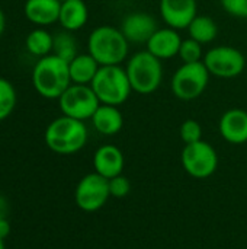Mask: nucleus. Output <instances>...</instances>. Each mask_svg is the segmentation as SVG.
I'll return each instance as SVG.
<instances>
[{"label": "nucleus", "instance_id": "14", "mask_svg": "<svg viewBox=\"0 0 247 249\" xmlns=\"http://www.w3.org/2000/svg\"><path fill=\"white\" fill-rule=\"evenodd\" d=\"M218 131L230 144L247 143V111L242 108L227 109L220 118Z\"/></svg>", "mask_w": 247, "mask_h": 249}, {"label": "nucleus", "instance_id": "20", "mask_svg": "<svg viewBox=\"0 0 247 249\" xmlns=\"http://www.w3.org/2000/svg\"><path fill=\"white\" fill-rule=\"evenodd\" d=\"M189 38L198 41L199 44L205 45L213 42L218 35V26L215 20L207 15H197L191 25L188 26Z\"/></svg>", "mask_w": 247, "mask_h": 249}, {"label": "nucleus", "instance_id": "11", "mask_svg": "<svg viewBox=\"0 0 247 249\" xmlns=\"http://www.w3.org/2000/svg\"><path fill=\"white\" fill-rule=\"evenodd\" d=\"M159 12L166 26L176 31L188 29L198 15L197 0H160Z\"/></svg>", "mask_w": 247, "mask_h": 249}, {"label": "nucleus", "instance_id": "9", "mask_svg": "<svg viewBox=\"0 0 247 249\" xmlns=\"http://www.w3.org/2000/svg\"><path fill=\"white\" fill-rule=\"evenodd\" d=\"M181 162L188 175L197 179H204L217 171L218 155L210 143L199 140L197 143L185 144Z\"/></svg>", "mask_w": 247, "mask_h": 249}, {"label": "nucleus", "instance_id": "24", "mask_svg": "<svg viewBox=\"0 0 247 249\" xmlns=\"http://www.w3.org/2000/svg\"><path fill=\"white\" fill-rule=\"evenodd\" d=\"M178 57L182 60V63H198V61H202V58H204L202 44H199L198 41H195V39L188 36L186 39L182 41Z\"/></svg>", "mask_w": 247, "mask_h": 249}, {"label": "nucleus", "instance_id": "19", "mask_svg": "<svg viewBox=\"0 0 247 249\" xmlns=\"http://www.w3.org/2000/svg\"><path fill=\"white\" fill-rule=\"evenodd\" d=\"M100 64L89 54H77L70 63H68V71L71 83L76 85H90L99 71Z\"/></svg>", "mask_w": 247, "mask_h": 249}, {"label": "nucleus", "instance_id": "26", "mask_svg": "<svg viewBox=\"0 0 247 249\" xmlns=\"http://www.w3.org/2000/svg\"><path fill=\"white\" fill-rule=\"evenodd\" d=\"M109 181V194L111 197H115V198H124L130 194V190H131V184L128 181L127 177H124L122 174L118 175V177H114Z\"/></svg>", "mask_w": 247, "mask_h": 249}, {"label": "nucleus", "instance_id": "31", "mask_svg": "<svg viewBox=\"0 0 247 249\" xmlns=\"http://www.w3.org/2000/svg\"><path fill=\"white\" fill-rule=\"evenodd\" d=\"M0 249H4V244H3V238H0Z\"/></svg>", "mask_w": 247, "mask_h": 249}, {"label": "nucleus", "instance_id": "23", "mask_svg": "<svg viewBox=\"0 0 247 249\" xmlns=\"http://www.w3.org/2000/svg\"><path fill=\"white\" fill-rule=\"evenodd\" d=\"M17 102L15 86L4 77H0V121L10 117Z\"/></svg>", "mask_w": 247, "mask_h": 249}, {"label": "nucleus", "instance_id": "17", "mask_svg": "<svg viewBox=\"0 0 247 249\" xmlns=\"http://www.w3.org/2000/svg\"><path fill=\"white\" fill-rule=\"evenodd\" d=\"M89 19V7L84 0H63L58 23L63 29L76 32L82 29Z\"/></svg>", "mask_w": 247, "mask_h": 249}, {"label": "nucleus", "instance_id": "10", "mask_svg": "<svg viewBox=\"0 0 247 249\" xmlns=\"http://www.w3.org/2000/svg\"><path fill=\"white\" fill-rule=\"evenodd\" d=\"M109 197V181L98 172L87 174L86 177H83L77 184L74 193L77 207L89 213L102 209Z\"/></svg>", "mask_w": 247, "mask_h": 249}, {"label": "nucleus", "instance_id": "28", "mask_svg": "<svg viewBox=\"0 0 247 249\" xmlns=\"http://www.w3.org/2000/svg\"><path fill=\"white\" fill-rule=\"evenodd\" d=\"M9 232H10V225H9L7 219L0 220V238L4 239V238L9 235Z\"/></svg>", "mask_w": 247, "mask_h": 249}, {"label": "nucleus", "instance_id": "12", "mask_svg": "<svg viewBox=\"0 0 247 249\" xmlns=\"http://www.w3.org/2000/svg\"><path fill=\"white\" fill-rule=\"evenodd\" d=\"M119 29L130 44H147L151 35L159 29L157 20L147 12H131L124 16Z\"/></svg>", "mask_w": 247, "mask_h": 249}, {"label": "nucleus", "instance_id": "22", "mask_svg": "<svg viewBox=\"0 0 247 249\" xmlns=\"http://www.w3.org/2000/svg\"><path fill=\"white\" fill-rule=\"evenodd\" d=\"M77 41L70 31H60L54 35L52 42V54L70 63L79 53H77Z\"/></svg>", "mask_w": 247, "mask_h": 249}, {"label": "nucleus", "instance_id": "5", "mask_svg": "<svg viewBox=\"0 0 247 249\" xmlns=\"http://www.w3.org/2000/svg\"><path fill=\"white\" fill-rule=\"evenodd\" d=\"M90 86L99 102L105 105L119 107L125 104L132 93L127 70L121 64L100 66Z\"/></svg>", "mask_w": 247, "mask_h": 249}, {"label": "nucleus", "instance_id": "3", "mask_svg": "<svg viewBox=\"0 0 247 249\" xmlns=\"http://www.w3.org/2000/svg\"><path fill=\"white\" fill-rule=\"evenodd\" d=\"M87 136L84 121L61 115L48 124L44 139L48 149L54 153L73 155L86 146Z\"/></svg>", "mask_w": 247, "mask_h": 249}, {"label": "nucleus", "instance_id": "18", "mask_svg": "<svg viewBox=\"0 0 247 249\" xmlns=\"http://www.w3.org/2000/svg\"><path fill=\"white\" fill-rule=\"evenodd\" d=\"M95 130L103 136H115L124 127V117L118 107L100 104L90 118Z\"/></svg>", "mask_w": 247, "mask_h": 249}, {"label": "nucleus", "instance_id": "25", "mask_svg": "<svg viewBox=\"0 0 247 249\" xmlns=\"http://www.w3.org/2000/svg\"><path fill=\"white\" fill-rule=\"evenodd\" d=\"M179 134L181 139L185 144H191V143H197L199 140H202V127L197 120H185L179 128Z\"/></svg>", "mask_w": 247, "mask_h": 249}, {"label": "nucleus", "instance_id": "13", "mask_svg": "<svg viewBox=\"0 0 247 249\" xmlns=\"http://www.w3.org/2000/svg\"><path fill=\"white\" fill-rule=\"evenodd\" d=\"M183 38L181 36L179 31L173 28H159L151 38L146 44V50L156 55L157 58L163 60H170L179 54V48L182 44Z\"/></svg>", "mask_w": 247, "mask_h": 249}, {"label": "nucleus", "instance_id": "2", "mask_svg": "<svg viewBox=\"0 0 247 249\" xmlns=\"http://www.w3.org/2000/svg\"><path fill=\"white\" fill-rule=\"evenodd\" d=\"M32 85L45 99H58L71 85L68 63L54 54L41 57L32 70Z\"/></svg>", "mask_w": 247, "mask_h": 249}, {"label": "nucleus", "instance_id": "16", "mask_svg": "<svg viewBox=\"0 0 247 249\" xmlns=\"http://www.w3.org/2000/svg\"><path fill=\"white\" fill-rule=\"evenodd\" d=\"M60 7L61 0H26L23 13L31 23L44 28L58 22Z\"/></svg>", "mask_w": 247, "mask_h": 249}, {"label": "nucleus", "instance_id": "8", "mask_svg": "<svg viewBox=\"0 0 247 249\" xmlns=\"http://www.w3.org/2000/svg\"><path fill=\"white\" fill-rule=\"evenodd\" d=\"M100 102L90 85L71 83L67 90L58 98V107L63 115L80 121L90 120Z\"/></svg>", "mask_w": 247, "mask_h": 249}, {"label": "nucleus", "instance_id": "7", "mask_svg": "<svg viewBox=\"0 0 247 249\" xmlns=\"http://www.w3.org/2000/svg\"><path fill=\"white\" fill-rule=\"evenodd\" d=\"M202 63L211 76L220 79H234L246 69L245 54L231 45H217L204 54Z\"/></svg>", "mask_w": 247, "mask_h": 249}, {"label": "nucleus", "instance_id": "21", "mask_svg": "<svg viewBox=\"0 0 247 249\" xmlns=\"http://www.w3.org/2000/svg\"><path fill=\"white\" fill-rule=\"evenodd\" d=\"M52 42H54V35H51L47 29L38 26L26 35L25 47L28 53L41 58L52 54Z\"/></svg>", "mask_w": 247, "mask_h": 249}, {"label": "nucleus", "instance_id": "4", "mask_svg": "<svg viewBox=\"0 0 247 249\" xmlns=\"http://www.w3.org/2000/svg\"><path fill=\"white\" fill-rule=\"evenodd\" d=\"M132 92L140 95L154 93L163 82V63L147 50L132 54L125 66Z\"/></svg>", "mask_w": 247, "mask_h": 249}, {"label": "nucleus", "instance_id": "1", "mask_svg": "<svg viewBox=\"0 0 247 249\" xmlns=\"http://www.w3.org/2000/svg\"><path fill=\"white\" fill-rule=\"evenodd\" d=\"M87 53L100 66H118L128 58L130 42L119 28L100 25L87 38Z\"/></svg>", "mask_w": 247, "mask_h": 249}, {"label": "nucleus", "instance_id": "27", "mask_svg": "<svg viewBox=\"0 0 247 249\" xmlns=\"http://www.w3.org/2000/svg\"><path fill=\"white\" fill-rule=\"evenodd\" d=\"M227 15L239 19H247V0H220Z\"/></svg>", "mask_w": 247, "mask_h": 249}, {"label": "nucleus", "instance_id": "29", "mask_svg": "<svg viewBox=\"0 0 247 249\" xmlns=\"http://www.w3.org/2000/svg\"><path fill=\"white\" fill-rule=\"evenodd\" d=\"M7 212H9V207H7V201L0 196V220L3 219H7Z\"/></svg>", "mask_w": 247, "mask_h": 249}, {"label": "nucleus", "instance_id": "32", "mask_svg": "<svg viewBox=\"0 0 247 249\" xmlns=\"http://www.w3.org/2000/svg\"><path fill=\"white\" fill-rule=\"evenodd\" d=\"M61 1H63V0H61Z\"/></svg>", "mask_w": 247, "mask_h": 249}, {"label": "nucleus", "instance_id": "30", "mask_svg": "<svg viewBox=\"0 0 247 249\" xmlns=\"http://www.w3.org/2000/svg\"><path fill=\"white\" fill-rule=\"evenodd\" d=\"M4 28H6V16H4L3 10L0 9V36H1L3 32H4Z\"/></svg>", "mask_w": 247, "mask_h": 249}, {"label": "nucleus", "instance_id": "15", "mask_svg": "<svg viewBox=\"0 0 247 249\" xmlns=\"http://www.w3.org/2000/svg\"><path fill=\"white\" fill-rule=\"evenodd\" d=\"M124 163H125V159H124L121 149L114 144L100 146L95 152V156H93L95 172H98L106 179L121 175L124 169Z\"/></svg>", "mask_w": 247, "mask_h": 249}, {"label": "nucleus", "instance_id": "6", "mask_svg": "<svg viewBox=\"0 0 247 249\" xmlns=\"http://www.w3.org/2000/svg\"><path fill=\"white\" fill-rule=\"evenodd\" d=\"M210 71L202 61L182 63L170 79V90L181 101L199 98L210 85Z\"/></svg>", "mask_w": 247, "mask_h": 249}]
</instances>
